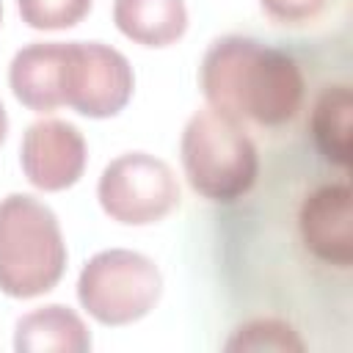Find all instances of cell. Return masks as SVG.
Here are the masks:
<instances>
[{
    "label": "cell",
    "mask_w": 353,
    "mask_h": 353,
    "mask_svg": "<svg viewBox=\"0 0 353 353\" xmlns=\"http://www.w3.org/2000/svg\"><path fill=\"white\" fill-rule=\"evenodd\" d=\"M199 80L207 105L240 127H284L303 102L295 58L251 36L215 39L201 58Z\"/></svg>",
    "instance_id": "6da1fadb"
},
{
    "label": "cell",
    "mask_w": 353,
    "mask_h": 353,
    "mask_svg": "<svg viewBox=\"0 0 353 353\" xmlns=\"http://www.w3.org/2000/svg\"><path fill=\"white\" fill-rule=\"evenodd\" d=\"M66 270V243L55 212L28 193L0 199V292L36 298Z\"/></svg>",
    "instance_id": "7a4b0ae2"
},
{
    "label": "cell",
    "mask_w": 353,
    "mask_h": 353,
    "mask_svg": "<svg viewBox=\"0 0 353 353\" xmlns=\"http://www.w3.org/2000/svg\"><path fill=\"white\" fill-rule=\"evenodd\" d=\"M179 157L188 185L215 204L243 199L259 174V154L248 130L212 108L196 110L188 119Z\"/></svg>",
    "instance_id": "3957f363"
},
{
    "label": "cell",
    "mask_w": 353,
    "mask_h": 353,
    "mask_svg": "<svg viewBox=\"0 0 353 353\" xmlns=\"http://www.w3.org/2000/svg\"><path fill=\"white\" fill-rule=\"evenodd\" d=\"M163 295L157 265L130 248L94 254L77 279L80 306L102 325H130L146 317Z\"/></svg>",
    "instance_id": "277c9868"
},
{
    "label": "cell",
    "mask_w": 353,
    "mask_h": 353,
    "mask_svg": "<svg viewBox=\"0 0 353 353\" xmlns=\"http://www.w3.org/2000/svg\"><path fill=\"white\" fill-rule=\"evenodd\" d=\"M97 199L110 221L149 226L176 210L179 182L165 160L146 152H127L105 165Z\"/></svg>",
    "instance_id": "5b68a950"
},
{
    "label": "cell",
    "mask_w": 353,
    "mask_h": 353,
    "mask_svg": "<svg viewBox=\"0 0 353 353\" xmlns=\"http://www.w3.org/2000/svg\"><path fill=\"white\" fill-rule=\"evenodd\" d=\"M135 74L130 61L102 41H63L61 102L88 119L121 113L132 97Z\"/></svg>",
    "instance_id": "8992f818"
},
{
    "label": "cell",
    "mask_w": 353,
    "mask_h": 353,
    "mask_svg": "<svg viewBox=\"0 0 353 353\" xmlns=\"http://www.w3.org/2000/svg\"><path fill=\"white\" fill-rule=\"evenodd\" d=\"M88 149L83 132L61 119L30 124L19 143V163L28 182L44 193L72 188L85 171Z\"/></svg>",
    "instance_id": "52a82bcc"
},
{
    "label": "cell",
    "mask_w": 353,
    "mask_h": 353,
    "mask_svg": "<svg viewBox=\"0 0 353 353\" xmlns=\"http://www.w3.org/2000/svg\"><path fill=\"white\" fill-rule=\"evenodd\" d=\"M298 232L303 248L336 268H350L353 259V226H350V185L347 179L325 182L314 188L298 212Z\"/></svg>",
    "instance_id": "ba28073f"
},
{
    "label": "cell",
    "mask_w": 353,
    "mask_h": 353,
    "mask_svg": "<svg viewBox=\"0 0 353 353\" xmlns=\"http://www.w3.org/2000/svg\"><path fill=\"white\" fill-rule=\"evenodd\" d=\"M61 58H63V41H36L14 55L8 66V83L14 97L25 108L36 113H50L63 105Z\"/></svg>",
    "instance_id": "9c48e42d"
},
{
    "label": "cell",
    "mask_w": 353,
    "mask_h": 353,
    "mask_svg": "<svg viewBox=\"0 0 353 353\" xmlns=\"http://www.w3.org/2000/svg\"><path fill=\"white\" fill-rule=\"evenodd\" d=\"M14 350L17 353H85L91 350V334L74 309L50 303L17 320Z\"/></svg>",
    "instance_id": "30bf717a"
},
{
    "label": "cell",
    "mask_w": 353,
    "mask_h": 353,
    "mask_svg": "<svg viewBox=\"0 0 353 353\" xmlns=\"http://www.w3.org/2000/svg\"><path fill=\"white\" fill-rule=\"evenodd\" d=\"M116 28L135 44L171 47L188 30L185 0H116Z\"/></svg>",
    "instance_id": "8fae6325"
},
{
    "label": "cell",
    "mask_w": 353,
    "mask_h": 353,
    "mask_svg": "<svg viewBox=\"0 0 353 353\" xmlns=\"http://www.w3.org/2000/svg\"><path fill=\"white\" fill-rule=\"evenodd\" d=\"M350 116H353V97L345 83L323 88L312 108V141L325 163L347 168L350 165Z\"/></svg>",
    "instance_id": "7c38bea8"
},
{
    "label": "cell",
    "mask_w": 353,
    "mask_h": 353,
    "mask_svg": "<svg viewBox=\"0 0 353 353\" xmlns=\"http://www.w3.org/2000/svg\"><path fill=\"white\" fill-rule=\"evenodd\" d=\"M226 350H303V342L290 323L259 317L237 325L226 342Z\"/></svg>",
    "instance_id": "4fadbf2b"
},
{
    "label": "cell",
    "mask_w": 353,
    "mask_h": 353,
    "mask_svg": "<svg viewBox=\"0 0 353 353\" xmlns=\"http://www.w3.org/2000/svg\"><path fill=\"white\" fill-rule=\"evenodd\" d=\"M94 0H17L19 17L33 30H66L80 25Z\"/></svg>",
    "instance_id": "5bb4252c"
},
{
    "label": "cell",
    "mask_w": 353,
    "mask_h": 353,
    "mask_svg": "<svg viewBox=\"0 0 353 353\" xmlns=\"http://www.w3.org/2000/svg\"><path fill=\"white\" fill-rule=\"evenodd\" d=\"M328 0H259L265 17L276 25H306L323 14Z\"/></svg>",
    "instance_id": "9a60e30c"
},
{
    "label": "cell",
    "mask_w": 353,
    "mask_h": 353,
    "mask_svg": "<svg viewBox=\"0 0 353 353\" xmlns=\"http://www.w3.org/2000/svg\"><path fill=\"white\" fill-rule=\"evenodd\" d=\"M6 132H8V116H6V108H3V102H0V146H3V141H6Z\"/></svg>",
    "instance_id": "2e32d148"
},
{
    "label": "cell",
    "mask_w": 353,
    "mask_h": 353,
    "mask_svg": "<svg viewBox=\"0 0 353 353\" xmlns=\"http://www.w3.org/2000/svg\"><path fill=\"white\" fill-rule=\"evenodd\" d=\"M0 19H3V6H0Z\"/></svg>",
    "instance_id": "e0dca14e"
}]
</instances>
